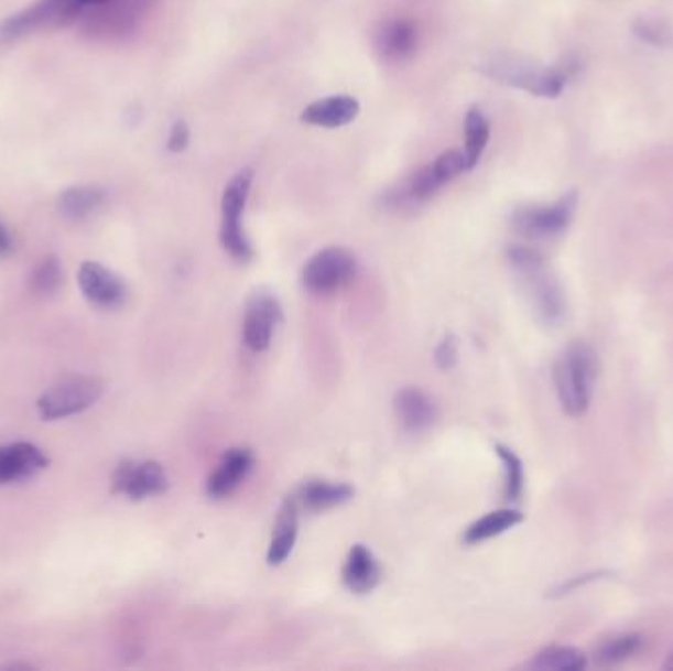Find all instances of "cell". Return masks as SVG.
<instances>
[{"instance_id":"1","label":"cell","mask_w":673,"mask_h":671,"mask_svg":"<svg viewBox=\"0 0 673 671\" xmlns=\"http://www.w3.org/2000/svg\"><path fill=\"white\" fill-rule=\"evenodd\" d=\"M508 260L524 285L538 320L550 327H557L565 320L567 302L562 284L547 267L545 258L538 250L514 245L508 249Z\"/></svg>"},{"instance_id":"2","label":"cell","mask_w":673,"mask_h":671,"mask_svg":"<svg viewBox=\"0 0 673 671\" xmlns=\"http://www.w3.org/2000/svg\"><path fill=\"white\" fill-rule=\"evenodd\" d=\"M599 377V359L595 349L575 340L555 360L554 380L563 412L579 418L589 410L595 382Z\"/></svg>"},{"instance_id":"3","label":"cell","mask_w":673,"mask_h":671,"mask_svg":"<svg viewBox=\"0 0 673 671\" xmlns=\"http://www.w3.org/2000/svg\"><path fill=\"white\" fill-rule=\"evenodd\" d=\"M85 12L84 0H36L0 22V42H17L40 30L65 29Z\"/></svg>"},{"instance_id":"4","label":"cell","mask_w":673,"mask_h":671,"mask_svg":"<svg viewBox=\"0 0 673 671\" xmlns=\"http://www.w3.org/2000/svg\"><path fill=\"white\" fill-rule=\"evenodd\" d=\"M254 182V172L242 167L232 175L221 197V245L235 260L249 262L254 250L242 227V215L249 203L250 187Z\"/></svg>"},{"instance_id":"5","label":"cell","mask_w":673,"mask_h":671,"mask_svg":"<svg viewBox=\"0 0 673 671\" xmlns=\"http://www.w3.org/2000/svg\"><path fill=\"white\" fill-rule=\"evenodd\" d=\"M482 69L500 84L517 87L535 97L554 99L557 95H562L567 85V74L563 69L530 64L520 57H495L489 64L482 65Z\"/></svg>"},{"instance_id":"6","label":"cell","mask_w":673,"mask_h":671,"mask_svg":"<svg viewBox=\"0 0 673 671\" xmlns=\"http://www.w3.org/2000/svg\"><path fill=\"white\" fill-rule=\"evenodd\" d=\"M156 4L158 0H107L85 14L82 32L84 36L105 42L130 36Z\"/></svg>"},{"instance_id":"7","label":"cell","mask_w":673,"mask_h":671,"mask_svg":"<svg viewBox=\"0 0 673 671\" xmlns=\"http://www.w3.org/2000/svg\"><path fill=\"white\" fill-rule=\"evenodd\" d=\"M105 387L95 377L65 378L37 398V414L44 422H56L82 414L101 400Z\"/></svg>"},{"instance_id":"8","label":"cell","mask_w":673,"mask_h":671,"mask_svg":"<svg viewBox=\"0 0 673 671\" xmlns=\"http://www.w3.org/2000/svg\"><path fill=\"white\" fill-rule=\"evenodd\" d=\"M577 203L579 194L572 190L552 205H532L518 209L512 215L510 225L518 235L527 239H554L569 227L573 215L577 212Z\"/></svg>"},{"instance_id":"9","label":"cell","mask_w":673,"mask_h":671,"mask_svg":"<svg viewBox=\"0 0 673 671\" xmlns=\"http://www.w3.org/2000/svg\"><path fill=\"white\" fill-rule=\"evenodd\" d=\"M357 274V260L341 247H327L305 262L302 282L312 294H337Z\"/></svg>"},{"instance_id":"10","label":"cell","mask_w":673,"mask_h":671,"mask_svg":"<svg viewBox=\"0 0 673 671\" xmlns=\"http://www.w3.org/2000/svg\"><path fill=\"white\" fill-rule=\"evenodd\" d=\"M111 487L119 497L146 500L164 495L170 487V478L156 461L127 459L112 473Z\"/></svg>"},{"instance_id":"11","label":"cell","mask_w":673,"mask_h":671,"mask_svg":"<svg viewBox=\"0 0 673 671\" xmlns=\"http://www.w3.org/2000/svg\"><path fill=\"white\" fill-rule=\"evenodd\" d=\"M282 322V307L276 295L270 292H254L245 307L242 320V340L250 350L262 353L274 339L278 323Z\"/></svg>"},{"instance_id":"12","label":"cell","mask_w":673,"mask_h":671,"mask_svg":"<svg viewBox=\"0 0 673 671\" xmlns=\"http://www.w3.org/2000/svg\"><path fill=\"white\" fill-rule=\"evenodd\" d=\"M77 284L89 304L102 307V310H115L124 304L129 290L119 274H115L111 268L102 267L101 262L85 260L77 272Z\"/></svg>"},{"instance_id":"13","label":"cell","mask_w":673,"mask_h":671,"mask_svg":"<svg viewBox=\"0 0 673 671\" xmlns=\"http://www.w3.org/2000/svg\"><path fill=\"white\" fill-rule=\"evenodd\" d=\"M47 465L50 459L46 453L34 443L0 445V487L37 477L42 470L47 469Z\"/></svg>"},{"instance_id":"14","label":"cell","mask_w":673,"mask_h":671,"mask_svg":"<svg viewBox=\"0 0 673 671\" xmlns=\"http://www.w3.org/2000/svg\"><path fill=\"white\" fill-rule=\"evenodd\" d=\"M254 467V455L249 447H232L222 453L221 461L207 478V497L213 500H222L231 497L232 493L249 478Z\"/></svg>"},{"instance_id":"15","label":"cell","mask_w":673,"mask_h":671,"mask_svg":"<svg viewBox=\"0 0 673 671\" xmlns=\"http://www.w3.org/2000/svg\"><path fill=\"white\" fill-rule=\"evenodd\" d=\"M420 32L412 20H388L377 34V52L388 64H402L414 56Z\"/></svg>"},{"instance_id":"16","label":"cell","mask_w":673,"mask_h":671,"mask_svg":"<svg viewBox=\"0 0 673 671\" xmlns=\"http://www.w3.org/2000/svg\"><path fill=\"white\" fill-rule=\"evenodd\" d=\"M360 102L351 95H332L305 107L302 122L322 129H341L359 117Z\"/></svg>"},{"instance_id":"17","label":"cell","mask_w":673,"mask_h":671,"mask_svg":"<svg viewBox=\"0 0 673 671\" xmlns=\"http://www.w3.org/2000/svg\"><path fill=\"white\" fill-rule=\"evenodd\" d=\"M341 577L345 587L349 588L351 593L367 595L379 587L380 580H382V567L367 545L357 543L347 553V560L343 563Z\"/></svg>"},{"instance_id":"18","label":"cell","mask_w":673,"mask_h":671,"mask_svg":"<svg viewBox=\"0 0 673 671\" xmlns=\"http://www.w3.org/2000/svg\"><path fill=\"white\" fill-rule=\"evenodd\" d=\"M398 422L406 432L422 433L434 425L437 418L435 402L420 388L408 387L398 390L394 398Z\"/></svg>"},{"instance_id":"19","label":"cell","mask_w":673,"mask_h":671,"mask_svg":"<svg viewBox=\"0 0 673 671\" xmlns=\"http://www.w3.org/2000/svg\"><path fill=\"white\" fill-rule=\"evenodd\" d=\"M109 199L107 190L97 184L72 185L57 195V212L65 221H87Z\"/></svg>"},{"instance_id":"20","label":"cell","mask_w":673,"mask_h":671,"mask_svg":"<svg viewBox=\"0 0 673 671\" xmlns=\"http://www.w3.org/2000/svg\"><path fill=\"white\" fill-rule=\"evenodd\" d=\"M352 495L355 490L347 483L312 478L300 485L294 497L300 508H304L307 512H323V510H332V508L349 502Z\"/></svg>"},{"instance_id":"21","label":"cell","mask_w":673,"mask_h":671,"mask_svg":"<svg viewBox=\"0 0 673 671\" xmlns=\"http://www.w3.org/2000/svg\"><path fill=\"white\" fill-rule=\"evenodd\" d=\"M300 528V505L295 497H287L278 512L274 533L268 545L267 560L270 565H282L294 552Z\"/></svg>"},{"instance_id":"22","label":"cell","mask_w":673,"mask_h":671,"mask_svg":"<svg viewBox=\"0 0 673 671\" xmlns=\"http://www.w3.org/2000/svg\"><path fill=\"white\" fill-rule=\"evenodd\" d=\"M522 520H524V516L520 515L518 510H512V508L495 510V512H489V515L479 518L477 522H473L463 533V542L467 543V545L487 542V540H492V538H497L500 533L512 530Z\"/></svg>"},{"instance_id":"23","label":"cell","mask_w":673,"mask_h":671,"mask_svg":"<svg viewBox=\"0 0 673 671\" xmlns=\"http://www.w3.org/2000/svg\"><path fill=\"white\" fill-rule=\"evenodd\" d=\"M490 125L479 107H470L465 117V156L469 170L479 164L480 158L489 147Z\"/></svg>"},{"instance_id":"24","label":"cell","mask_w":673,"mask_h":671,"mask_svg":"<svg viewBox=\"0 0 673 671\" xmlns=\"http://www.w3.org/2000/svg\"><path fill=\"white\" fill-rule=\"evenodd\" d=\"M534 670L582 671L587 668V656L572 646H547L532 660Z\"/></svg>"},{"instance_id":"25","label":"cell","mask_w":673,"mask_h":671,"mask_svg":"<svg viewBox=\"0 0 673 671\" xmlns=\"http://www.w3.org/2000/svg\"><path fill=\"white\" fill-rule=\"evenodd\" d=\"M644 646V636L637 632H627L609 638L600 643L595 652V660L599 665H617L627 662L632 656H637Z\"/></svg>"},{"instance_id":"26","label":"cell","mask_w":673,"mask_h":671,"mask_svg":"<svg viewBox=\"0 0 673 671\" xmlns=\"http://www.w3.org/2000/svg\"><path fill=\"white\" fill-rule=\"evenodd\" d=\"M64 280V268L59 258L50 255L44 257L36 267L32 268L29 277V288L36 295L56 294L57 288Z\"/></svg>"},{"instance_id":"27","label":"cell","mask_w":673,"mask_h":671,"mask_svg":"<svg viewBox=\"0 0 673 671\" xmlns=\"http://www.w3.org/2000/svg\"><path fill=\"white\" fill-rule=\"evenodd\" d=\"M498 459L502 461V467H504V497L510 502H517L522 498L524 493V465L522 459L518 457L514 451L507 447V445H497Z\"/></svg>"},{"instance_id":"28","label":"cell","mask_w":673,"mask_h":671,"mask_svg":"<svg viewBox=\"0 0 673 671\" xmlns=\"http://www.w3.org/2000/svg\"><path fill=\"white\" fill-rule=\"evenodd\" d=\"M443 185L445 184L439 180V175L435 174L434 167L430 164L412 177V182L408 185L406 197L410 202H427L442 190Z\"/></svg>"},{"instance_id":"29","label":"cell","mask_w":673,"mask_h":671,"mask_svg":"<svg viewBox=\"0 0 673 671\" xmlns=\"http://www.w3.org/2000/svg\"><path fill=\"white\" fill-rule=\"evenodd\" d=\"M432 167H434L435 174L439 175L443 184L452 182L463 172H469L467 156H465V152H462V150H447V152H443V154L435 158Z\"/></svg>"},{"instance_id":"30","label":"cell","mask_w":673,"mask_h":671,"mask_svg":"<svg viewBox=\"0 0 673 671\" xmlns=\"http://www.w3.org/2000/svg\"><path fill=\"white\" fill-rule=\"evenodd\" d=\"M435 365L442 368V370H452L455 365H457V360H459V345H457V340L455 337H445V339L437 345V349H435Z\"/></svg>"},{"instance_id":"31","label":"cell","mask_w":673,"mask_h":671,"mask_svg":"<svg viewBox=\"0 0 673 671\" xmlns=\"http://www.w3.org/2000/svg\"><path fill=\"white\" fill-rule=\"evenodd\" d=\"M189 139H192V132L185 120H176L174 127L170 130V137H167V150L180 154L184 152L185 148L189 147Z\"/></svg>"},{"instance_id":"32","label":"cell","mask_w":673,"mask_h":671,"mask_svg":"<svg viewBox=\"0 0 673 671\" xmlns=\"http://www.w3.org/2000/svg\"><path fill=\"white\" fill-rule=\"evenodd\" d=\"M600 575H605V573H590V575H583V577H573L572 581H567V583H563V585L555 588L557 591L555 595H567V593H572L575 588L583 587L589 581L599 580Z\"/></svg>"},{"instance_id":"33","label":"cell","mask_w":673,"mask_h":671,"mask_svg":"<svg viewBox=\"0 0 673 671\" xmlns=\"http://www.w3.org/2000/svg\"><path fill=\"white\" fill-rule=\"evenodd\" d=\"M12 250H14L12 235H10V230L0 223V258L9 257Z\"/></svg>"},{"instance_id":"34","label":"cell","mask_w":673,"mask_h":671,"mask_svg":"<svg viewBox=\"0 0 673 671\" xmlns=\"http://www.w3.org/2000/svg\"><path fill=\"white\" fill-rule=\"evenodd\" d=\"M0 668H2V670H34V665H32V663L29 662H10V663H4V665H0Z\"/></svg>"},{"instance_id":"35","label":"cell","mask_w":673,"mask_h":671,"mask_svg":"<svg viewBox=\"0 0 673 671\" xmlns=\"http://www.w3.org/2000/svg\"><path fill=\"white\" fill-rule=\"evenodd\" d=\"M85 2V10L87 9H91V7H99V4H102V2H107V0H84Z\"/></svg>"},{"instance_id":"36","label":"cell","mask_w":673,"mask_h":671,"mask_svg":"<svg viewBox=\"0 0 673 671\" xmlns=\"http://www.w3.org/2000/svg\"><path fill=\"white\" fill-rule=\"evenodd\" d=\"M664 668L665 670H673V650L672 652H670V656H667V660H665Z\"/></svg>"}]
</instances>
